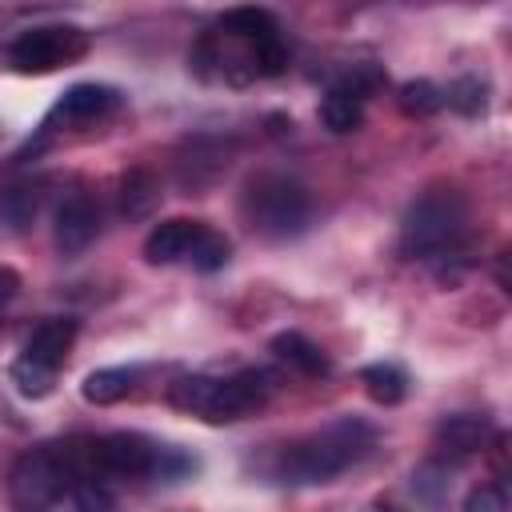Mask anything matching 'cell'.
I'll return each instance as SVG.
<instances>
[{"mask_svg": "<svg viewBox=\"0 0 512 512\" xmlns=\"http://www.w3.org/2000/svg\"><path fill=\"white\" fill-rule=\"evenodd\" d=\"M376 444V428L360 416H340L320 432L292 440L280 452V480L288 484H328L352 464H360Z\"/></svg>", "mask_w": 512, "mask_h": 512, "instance_id": "6da1fadb", "label": "cell"}, {"mask_svg": "<svg viewBox=\"0 0 512 512\" xmlns=\"http://www.w3.org/2000/svg\"><path fill=\"white\" fill-rule=\"evenodd\" d=\"M272 388H276L272 372H260V368H244L236 376L192 372V376H176L168 384V404L180 412H192L208 424H232V420L252 416L256 408H264Z\"/></svg>", "mask_w": 512, "mask_h": 512, "instance_id": "7a4b0ae2", "label": "cell"}, {"mask_svg": "<svg viewBox=\"0 0 512 512\" xmlns=\"http://www.w3.org/2000/svg\"><path fill=\"white\" fill-rule=\"evenodd\" d=\"M80 476L84 480H176L192 468V460L168 444H156L140 432H112L100 440H88L84 448L76 444Z\"/></svg>", "mask_w": 512, "mask_h": 512, "instance_id": "3957f363", "label": "cell"}, {"mask_svg": "<svg viewBox=\"0 0 512 512\" xmlns=\"http://www.w3.org/2000/svg\"><path fill=\"white\" fill-rule=\"evenodd\" d=\"M468 236V200L452 188L424 192L400 224V248L412 260H444L460 252Z\"/></svg>", "mask_w": 512, "mask_h": 512, "instance_id": "277c9868", "label": "cell"}, {"mask_svg": "<svg viewBox=\"0 0 512 512\" xmlns=\"http://www.w3.org/2000/svg\"><path fill=\"white\" fill-rule=\"evenodd\" d=\"M76 444H40L16 456L8 472V496L16 512H52L72 484H80Z\"/></svg>", "mask_w": 512, "mask_h": 512, "instance_id": "5b68a950", "label": "cell"}, {"mask_svg": "<svg viewBox=\"0 0 512 512\" xmlns=\"http://www.w3.org/2000/svg\"><path fill=\"white\" fill-rule=\"evenodd\" d=\"M240 212H244L248 228L260 232L264 240H292L304 232V224L312 216V200L300 180L280 176V172H260L248 180Z\"/></svg>", "mask_w": 512, "mask_h": 512, "instance_id": "8992f818", "label": "cell"}, {"mask_svg": "<svg viewBox=\"0 0 512 512\" xmlns=\"http://www.w3.org/2000/svg\"><path fill=\"white\" fill-rule=\"evenodd\" d=\"M88 52V32L76 24H40V28H24L12 44H8V64L16 72L28 76H44L56 72L72 60H80Z\"/></svg>", "mask_w": 512, "mask_h": 512, "instance_id": "52a82bcc", "label": "cell"}, {"mask_svg": "<svg viewBox=\"0 0 512 512\" xmlns=\"http://www.w3.org/2000/svg\"><path fill=\"white\" fill-rule=\"evenodd\" d=\"M220 32L244 44V52H248L256 76H276V72H284V64H288V44H284L280 24H276L272 12H264V8H232V12H224Z\"/></svg>", "mask_w": 512, "mask_h": 512, "instance_id": "ba28073f", "label": "cell"}, {"mask_svg": "<svg viewBox=\"0 0 512 512\" xmlns=\"http://www.w3.org/2000/svg\"><path fill=\"white\" fill-rule=\"evenodd\" d=\"M100 236V208L92 196L76 192L68 200H60L56 208V224H52V240L64 256H80L92 240Z\"/></svg>", "mask_w": 512, "mask_h": 512, "instance_id": "9c48e42d", "label": "cell"}, {"mask_svg": "<svg viewBox=\"0 0 512 512\" xmlns=\"http://www.w3.org/2000/svg\"><path fill=\"white\" fill-rule=\"evenodd\" d=\"M76 340V320L72 316H48L32 328V336L24 340V360L28 364H40L48 372H60L64 360H68V348Z\"/></svg>", "mask_w": 512, "mask_h": 512, "instance_id": "30bf717a", "label": "cell"}, {"mask_svg": "<svg viewBox=\"0 0 512 512\" xmlns=\"http://www.w3.org/2000/svg\"><path fill=\"white\" fill-rule=\"evenodd\" d=\"M488 440H492V424L472 412H456L436 424V448H440V456H452V460H468V456L484 452Z\"/></svg>", "mask_w": 512, "mask_h": 512, "instance_id": "8fae6325", "label": "cell"}, {"mask_svg": "<svg viewBox=\"0 0 512 512\" xmlns=\"http://www.w3.org/2000/svg\"><path fill=\"white\" fill-rule=\"evenodd\" d=\"M120 108V92L112 84H72L60 104L52 108V120H64V124H92L108 112Z\"/></svg>", "mask_w": 512, "mask_h": 512, "instance_id": "7c38bea8", "label": "cell"}, {"mask_svg": "<svg viewBox=\"0 0 512 512\" xmlns=\"http://www.w3.org/2000/svg\"><path fill=\"white\" fill-rule=\"evenodd\" d=\"M204 220H184V216H172V220H160L148 240H144V256L152 264H176V260H188L196 236H200Z\"/></svg>", "mask_w": 512, "mask_h": 512, "instance_id": "4fadbf2b", "label": "cell"}, {"mask_svg": "<svg viewBox=\"0 0 512 512\" xmlns=\"http://www.w3.org/2000/svg\"><path fill=\"white\" fill-rule=\"evenodd\" d=\"M272 352H276L288 368H296V372H304V376H324V372H328V356L320 352V344H312V340L300 336V332H280V336H272Z\"/></svg>", "mask_w": 512, "mask_h": 512, "instance_id": "5bb4252c", "label": "cell"}, {"mask_svg": "<svg viewBox=\"0 0 512 512\" xmlns=\"http://www.w3.org/2000/svg\"><path fill=\"white\" fill-rule=\"evenodd\" d=\"M136 376H140L136 368H96V372L84 376L80 396L88 404H116L136 388Z\"/></svg>", "mask_w": 512, "mask_h": 512, "instance_id": "9a60e30c", "label": "cell"}, {"mask_svg": "<svg viewBox=\"0 0 512 512\" xmlns=\"http://www.w3.org/2000/svg\"><path fill=\"white\" fill-rule=\"evenodd\" d=\"M360 384H364V392H368L376 404H384V408H392V404H400V400L408 396V372H404L400 364H388V360L368 364V368L360 372Z\"/></svg>", "mask_w": 512, "mask_h": 512, "instance_id": "2e32d148", "label": "cell"}, {"mask_svg": "<svg viewBox=\"0 0 512 512\" xmlns=\"http://www.w3.org/2000/svg\"><path fill=\"white\" fill-rule=\"evenodd\" d=\"M156 196H160V184H156V176L148 168H128L124 172V180H120V208H124V216H132V220L148 216Z\"/></svg>", "mask_w": 512, "mask_h": 512, "instance_id": "e0dca14e", "label": "cell"}, {"mask_svg": "<svg viewBox=\"0 0 512 512\" xmlns=\"http://www.w3.org/2000/svg\"><path fill=\"white\" fill-rule=\"evenodd\" d=\"M320 120H324V128H328V132H336V136L356 132V128L364 124V100H356V96H348V92L328 88V96L320 100Z\"/></svg>", "mask_w": 512, "mask_h": 512, "instance_id": "ac0fdd59", "label": "cell"}, {"mask_svg": "<svg viewBox=\"0 0 512 512\" xmlns=\"http://www.w3.org/2000/svg\"><path fill=\"white\" fill-rule=\"evenodd\" d=\"M36 212H40V188H32V184H12V188L0 192V224H8L12 232L28 228V224L36 220Z\"/></svg>", "mask_w": 512, "mask_h": 512, "instance_id": "d6986e66", "label": "cell"}, {"mask_svg": "<svg viewBox=\"0 0 512 512\" xmlns=\"http://www.w3.org/2000/svg\"><path fill=\"white\" fill-rule=\"evenodd\" d=\"M228 256H232L228 236L204 224V228H200V236H196V244H192V252H188V264H192L196 272H216V268H224V264H228Z\"/></svg>", "mask_w": 512, "mask_h": 512, "instance_id": "ffe728a7", "label": "cell"}, {"mask_svg": "<svg viewBox=\"0 0 512 512\" xmlns=\"http://www.w3.org/2000/svg\"><path fill=\"white\" fill-rule=\"evenodd\" d=\"M56 508L60 512H112L116 504H112V496H108V488L100 480H80V484H72L64 492V500Z\"/></svg>", "mask_w": 512, "mask_h": 512, "instance_id": "44dd1931", "label": "cell"}, {"mask_svg": "<svg viewBox=\"0 0 512 512\" xmlns=\"http://www.w3.org/2000/svg\"><path fill=\"white\" fill-rule=\"evenodd\" d=\"M444 104V92L432 84V80H408L404 88H400V108L408 112V116H428V112H436Z\"/></svg>", "mask_w": 512, "mask_h": 512, "instance_id": "7402d4cb", "label": "cell"}, {"mask_svg": "<svg viewBox=\"0 0 512 512\" xmlns=\"http://www.w3.org/2000/svg\"><path fill=\"white\" fill-rule=\"evenodd\" d=\"M12 384H16L24 396L40 400V396H48V392H52V384H56V372H48V368H40V364H28L24 356H16V364H12Z\"/></svg>", "mask_w": 512, "mask_h": 512, "instance_id": "603a6c76", "label": "cell"}, {"mask_svg": "<svg viewBox=\"0 0 512 512\" xmlns=\"http://www.w3.org/2000/svg\"><path fill=\"white\" fill-rule=\"evenodd\" d=\"M448 104H452V108H460L464 116H476V112H484V84H480L476 76H464V80H456V84L448 88Z\"/></svg>", "mask_w": 512, "mask_h": 512, "instance_id": "cb8c5ba5", "label": "cell"}, {"mask_svg": "<svg viewBox=\"0 0 512 512\" xmlns=\"http://www.w3.org/2000/svg\"><path fill=\"white\" fill-rule=\"evenodd\" d=\"M460 512H508V500H504V492L496 484H480V488H472L464 496Z\"/></svg>", "mask_w": 512, "mask_h": 512, "instance_id": "d4e9b609", "label": "cell"}, {"mask_svg": "<svg viewBox=\"0 0 512 512\" xmlns=\"http://www.w3.org/2000/svg\"><path fill=\"white\" fill-rule=\"evenodd\" d=\"M16 288H20V276L12 268H0V304H8L16 296Z\"/></svg>", "mask_w": 512, "mask_h": 512, "instance_id": "484cf974", "label": "cell"}]
</instances>
